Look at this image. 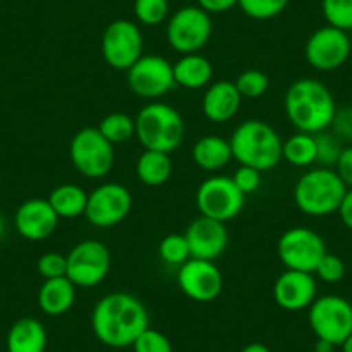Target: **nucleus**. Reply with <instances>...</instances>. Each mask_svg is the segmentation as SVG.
Wrapping results in <instances>:
<instances>
[{"label":"nucleus","instance_id":"obj_1","mask_svg":"<svg viewBox=\"0 0 352 352\" xmlns=\"http://www.w3.org/2000/svg\"><path fill=\"white\" fill-rule=\"evenodd\" d=\"M147 328V307L138 297L128 292L107 294L92 311L94 333L107 347H130Z\"/></svg>","mask_w":352,"mask_h":352},{"label":"nucleus","instance_id":"obj_2","mask_svg":"<svg viewBox=\"0 0 352 352\" xmlns=\"http://www.w3.org/2000/svg\"><path fill=\"white\" fill-rule=\"evenodd\" d=\"M285 114L290 123L304 133L316 135L328 130L337 114L333 94L314 78H299L285 92Z\"/></svg>","mask_w":352,"mask_h":352},{"label":"nucleus","instance_id":"obj_3","mask_svg":"<svg viewBox=\"0 0 352 352\" xmlns=\"http://www.w3.org/2000/svg\"><path fill=\"white\" fill-rule=\"evenodd\" d=\"M233 159L240 166L263 171L276 168L282 161L283 140L278 131L263 120H245L230 137Z\"/></svg>","mask_w":352,"mask_h":352},{"label":"nucleus","instance_id":"obj_4","mask_svg":"<svg viewBox=\"0 0 352 352\" xmlns=\"http://www.w3.org/2000/svg\"><path fill=\"white\" fill-rule=\"evenodd\" d=\"M347 187L333 168L309 169L294 187V202L307 216L323 218L338 211Z\"/></svg>","mask_w":352,"mask_h":352},{"label":"nucleus","instance_id":"obj_5","mask_svg":"<svg viewBox=\"0 0 352 352\" xmlns=\"http://www.w3.org/2000/svg\"><path fill=\"white\" fill-rule=\"evenodd\" d=\"M135 128L144 148L171 154L185 138L184 118L173 106L164 102H148L135 118Z\"/></svg>","mask_w":352,"mask_h":352},{"label":"nucleus","instance_id":"obj_6","mask_svg":"<svg viewBox=\"0 0 352 352\" xmlns=\"http://www.w3.org/2000/svg\"><path fill=\"white\" fill-rule=\"evenodd\" d=\"M69 157L81 176L100 180L109 175L114 166V145L100 133L99 128H81L71 138Z\"/></svg>","mask_w":352,"mask_h":352},{"label":"nucleus","instance_id":"obj_7","mask_svg":"<svg viewBox=\"0 0 352 352\" xmlns=\"http://www.w3.org/2000/svg\"><path fill=\"white\" fill-rule=\"evenodd\" d=\"M307 321L316 338L337 347L352 333V304L335 294L316 297L309 306Z\"/></svg>","mask_w":352,"mask_h":352},{"label":"nucleus","instance_id":"obj_8","mask_svg":"<svg viewBox=\"0 0 352 352\" xmlns=\"http://www.w3.org/2000/svg\"><path fill=\"white\" fill-rule=\"evenodd\" d=\"M195 204L201 216L228 223L242 212L245 195L233 184L232 176H209L195 192Z\"/></svg>","mask_w":352,"mask_h":352},{"label":"nucleus","instance_id":"obj_9","mask_svg":"<svg viewBox=\"0 0 352 352\" xmlns=\"http://www.w3.org/2000/svg\"><path fill=\"white\" fill-rule=\"evenodd\" d=\"M212 35L211 14L199 6H185L169 18L166 38L169 47L182 56L195 54L208 45Z\"/></svg>","mask_w":352,"mask_h":352},{"label":"nucleus","instance_id":"obj_10","mask_svg":"<svg viewBox=\"0 0 352 352\" xmlns=\"http://www.w3.org/2000/svg\"><path fill=\"white\" fill-rule=\"evenodd\" d=\"M67 259L66 276L76 285V289H92L102 283L111 272V252L100 240L88 239L78 242Z\"/></svg>","mask_w":352,"mask_h":352},{"label":"nucleus","instance_id":"obj_11","mask_svg":"<svg viewBox=\"0 0 352 352\" xmlns=\"http://www.w3.org/2000/svg\"><path fill=\"white\" fill-rule=\"evenodd\" d=\"M276 252L287 270L314 275L318 263L328 250L320 233L306 226H296L282 233Z\"/></svg>","mask_w":352,"mask_h":352},{"label":"nucleus","instance_id":"obj_12","mask_svg":"<svg viewBox=\"0 0 352 352\" xmlns=\"http://www.w3.org/2000/svg\"><path fill=\"white\" fill-rule=\"evenodd\" d=\"M100 52L107 66L128 71L144 56V35L131 19H116L104 30Z\"/></svg>","mask_w":352,"mask_h":352},{"label":"nucleus","instance_id":"obj_13","mask_svg":"<svg viewBox=\"0 0 352 352\" xmlns=\"http://www.w3.org/2000/svg\"><path fill=\"white\" fill-rule=\"evenodd\" d=\"M126 81L133 96L152 102L164 97L176 87L173 63L155 54L142 56L126 71Z\"/></svg>","mask_w":352,"mask_h":352},{"label":"nucleus","instance_id":"obj_14","mask_svg":"<svg viewBox=\"0 0 352 352\" xmlns=\"http://www.w3.org/2000/svg\"><path fill=\"white\" fill-rule=\"evenodd\" d=\"M133 208L131 192L124 185L107 182L88 194L85 218L97 228H111L128 218Z\"/></svg>","mask_w":352,"mask_h":352},{"label":"nucleus","instance_id":"obj_15","mask_svg":"<svg viewBox=\"0 0 352 352\" xmlns=\"http://www.w3.org/2000/svg\"><path fill=\"white\" fill-rule=\"evenodd\" d=\"M351 54L352 43L349 33L330 25L321 26L311 33L304 49L307 64L323 73L340 69L347 63Z\"/></svg>","mask_w":352,"mask_h":352},{"label":"nucleus","instance_id":"obj_16","mask_svg":"<svg viewBox=\"0 0 352 352\" xmlns=\"http://www.w3.org/2000/svg\"><path fill=\"white\" fill-rule=\"evenodd\" d=\"M182 292L195 302H212L223 292V275L214 261L190 257L176 273Z\"/></svg>","mask_w":352,"mask_h":352},{"label":"nucleus","instance_id":"obj_17","mask_svg":"<svg viewBox=\"0 0 352 352\" xmlns=\"http://www.w3.org/2000/svg\"><path fill=\"white\" fill-rule=\"evenodd\" d=\"M185 239L188 242L190 256L195 259L214 261L228 247V230L226 223L216 221L212 218L199 216L185 230Z\"/></svg>","mask_w":352,"mask_h":352},{"label":"nucleus","instance_id":"obj_18","mask_svg":"<svg viewBox=\"0 0 352 352\" xmlns=\"http://www.w3.org/2000/svg\"><path fill=\"white\" fill-rule=\"evenodd\" d=\"M275 302L285 311L309 309L318 297V283L313 273L285 270L273 285Z\"/></svg>","mask_w":352,"mask_h":352},{"label":"nucleus","instance_id":"obj_19","mask_svg":"<svg viewBox=\"0 0 352 352\" xmlns=\"http://www.w3.org/2000/svg\"><path fill=\"white\" fill-rule=\"evenodd\" d=\"M59 216L47 199H30L18 208L14 214L16 232L26 240L40 242L54 235Z\"/></svg>","mask_w":352,"mask_h":352},{"label":"nucleus","instance_id":"obj_20","mask_svg":"<svg viewBox=\"0 0 352 352\" xmlns=\"http://www.w3.org/2000/svg\"><path fill=\"white\" fill-rule=\"evenodd\" d=\"M242 100L235 83L228 80H218L209 85L202 97V113L211 123H228L240 111Z\"/></svg>","mask_w":352,"mask_h":352},{"label":"nucleus","instance_id":"obj_21","mask_svg":"<svg viewBox=\"0 0 352 352\" xmlns=\"http://www.w3.org/2000/svg\"><path fill=\"white\" fill-rule=\"evenodd\" d=\"M8 352H45L47 330L36 318H19L9 328L6 338Z\"/></svg>","mask_w":352,"mask_h":352},{"label":"nucleus","instance_id":"obj_22","mask_svg":"<svg viewBox=\"0 0 352 352\" xmlns=\"http://www.w3.org/2000/svg\"><path fill=\"white\" fill-rule=\"evenodd\" d=\"M173 74H175L176 87L199 90L211 83L214 69L208 57L195 52L185 54L176 63H173Z\"/></svg>","mask_w":352,"mask_h":352},{"label":"nucleus","instance_id":"obj_23","mask_svg":"<svg viewBox=\"0 0 352 352\" xmlns=\"http://www.w3.org/2000/svg\"><path fill=\"white\" fill-rule=\"evenodd\" d=\"M76 285L67 276L45 280L38 290V306L47 316H63L73 307Z\"/></svg>","mask_w":352,"mask_h":352},{"label":"nucleus","instance_id":"obj_24","mask_svg":"<svg viewBox=\"0 0 352 352\" xmlns=\"http://www.w3.org/2000/svg\"><path fill=\"white\" fill-rule=\"evenodd\" d=\"M192 157L195 164L204 171H219L232 162V145L230 140L218 135H206L194 144Z\"/></svg>","mask_w":352,"mask_h":352},{"label":"nucleus","instance_id":"obj_25","mask_svg":"<svg viewBox=\"0 0 352 352\" xmlns=\"http://www.w3.org/2000/svg\"><path fill=\"white\" fill-rule=\"evenodd\" d=\"M138 180L147 187H161L171 178L173 162L171 155L166 152L148 151L145 148L137 161Z\"/></svg>","mask_w":352,"mask_h":352},{"label":"nucleus","instance_id":"obj_26","mask_svg":"<svg viewBox=\"0 0 352 352\" xmlns=\"http://www.w3.org/2000/svg\"><path fill=\"white\" fill-rule=\"evenodd\" d=\"M52 209L60 218L74 219L85 216L88 194L76 184H63L50 192L49 199Z\"/></svg>","mask_w":352,"mask_h":352},{"label":"nucleus","instance_id":"obj_27","mask_svg":"<svg viewBox=\"0 0 352 352\" xmlns=\"http://www.w3.org/2000/svg\"><path fill=\"white\" fill-rule=\"evenodd\" d=\"M282 159L294 168H309L316 162V137L304 131H297L283 142Z\"/></svg>","mask_w":352,"mask_h":352},{"label":"nucleus","instance_id":"obj_28","mask_svg":"<svg viewBox=\"0 0 352 352\" xmlns=\"http://www.w3.org/2000/svg\"><path fill=\"white\" fill-rule=\"evenodd\" d=\"M99 131L111 142L113 145L124 144V142L131 140L137 133L135 128V118H131L126 113H111L102 118L100 121Z\"/></svg>","mask_w":352,"mask_h":352},{"label":"nucleus","instance_id":"obj_29","mask_svg":"<svg viewBox=\"0 0 352 352\" xmlns=\"http://www.w3.org/2000/svg\"><path fill=\"white\" fill-rule=\"evenodd\" d=\"M159 256L169 266H178L190 259V249L184 233H169L159 242Z\"/></svg>","mask_w":352,"mask_h":352},{"label":"nucleus","instance_id":"obj_30","mask_svg":"<svg viewBox=\"0 0 352 352\" xmlns=\"http://www.w3.org/2000/svg\"><path fill=\"white\" fill-rule=\"evenodd\" d=\"M321 12L327 25L347 33L352 30V0H321Z\"/></svg>","mask_w":352,"mask_h":352},{"label":"nucleus","instance_id":"obj_31","mask_svg":"<svg viewBox=\"0 0 352 352\" xmlns=\"http://www.w3.org/2000/svg\"><path fill=\"white\" fill-rule=\"evenodd\" d=\"M235 87L242 99H259L268 92L270 78L259 69H247L239 74Z\"/></svg>","mask_w":352,"mask_h":352},{"label":"nucleus","instance_id":"obj_32","mask_svg":"<svg viewBox=\"0 0 352 352\" xmlns=\"http://www.w3.org/2000/svg\"><path fill=\"white\" fill-rule=\"evenodd\" d=\"M133 12L138 23L145 26H159L169 16L168 0H135Z\"/></svg>","mask_w":352,"mask_h":352},{"label":"nucleus","instance_id":"obj_33","mask_svg":"<svg viewBox=\"0 0 352 352\" xmlns=\"http://www.w3.org/2000/svg\"><path fill=\"white\" fill-rule=\"evenodd\" d=\"M290 0H239V8L245 16L259 21L273 19L289 8Z\"/></svg>","mask_w":352,"mask_h":352},{"label":"nucleus","instance_id":"obj_34","mask_svg":"<svg viewBox=\"0 0 352 352\" xmlns=\"http://www.w3.org/2000/svg\"><path fill=\"white\" fill-rule=\"evenodd\" d=\"M316 137V162L323 168H335L340 157L344 145L335 133H328L327 130L314 135Z\"/></svg>","mask_w":352,"mask_h":352},{"label":"nucleus","instance_id":"obj_35","mask_svg":"<svg viewBox=\"0 0 352 352\" xmlns=\"http://www.w3.org/2000/svg\"><path fill=\"white\" fill-rule=\"evenodd\" d=\"M131 347L135 352H173L171 340L162 331L151 327L138 335Z\"/></svg>","mask_w":352,"mask_h":352},{"label":"nucleus","instance_id":"obj_36","mask_svg":"<svg viewBox=\"0 0 352 352\" xmlns=\"http://www.w3.org/2000/svg\"><path fill=\"white\" fill-rule=\"evenodd\" d=\"M314 275L324 283H338L345 276V264L337 254L327 252L318 263Z\"/></svg>","mask_w":352,"mask_h":352},{"label":"nucleus","instance_id":"obj_37","mask_svg":"<svg viewBox=\"0 0 352 352\" xmlns=\"http://www.w3.org/2000/svg\"><path fill=\"white\" fill-rule=\"evenodd\" d=\"M36 270L45 280L60 278V276H66L67 259L60 252H45L40 256Z\"/></svg>","mask_w":352,"mask_h":352},{"label":"nucleus","instance_id":"obj_38","mask_svg":"<svg viewBox=\"0 0 352 352\" xmlns=\"http://www.w3.org/2000/svg\"><path fill=\"white\" fill-rule=\"evenodd\" d=\"M261 175H263V173H261L259 169L239 164L236 171L233 173L232 180L233 184L236 185V188L247 197V195L254 194V192L261 187V184H263V176Z\"/></svg>","mask_w":352,"mask_h":352},{"label":"nucleus","instance_id":"obj_39","mask_svg":"<svg viewBox=\"0 0 352 352\" xmlns=\"http://www.w3.org/2000/svg\"><path fill=\"white\" fill-rule=\"evenodd\" d=\"M333 133L340 138L342 142H352V109H342L337 111L333 118Z\"/></svg>","mask_w":352,"mask_h":352},{"label":"nucleus","instance_id":"obj_40","mask_svg":"<svg viewBox=\"0 0 352 352\" xmlns=\"http://www.w3.org/2000/svg\"><path fill=\"white\" fill-rule=\"evenodd\" d=\"M333 169L340 176V180L344 182L345 187L352 188V145L344 147Z\"/></svg>","mask_w":352,"mask_h":352},{"label":"nucleus","instance_id":"obj_41","mask_svg":"<svg viewBox=\"0 0 352 352\" xmlns=\"http://www.w3.org/2000/svg\"><path fill=\"white\" fill-rule=\"evenodd\" d=\"M197 6L208 14H223L239 6V0H197Z\"/></svg>","mask_w":352,"mask_h":352},{"label":"nucleus","instance_id":"obj_42","mask_svg":"<svg viewBox=\"0 0 352 352\" xmlns=\"http://www.w3.org/2000/svg\"><path fill=\"white\" fill-rule=\"evenodd\" d=\"M337 212L338 216H340V221L344 223L345 228H349L352 232V188H347Z\"/></svg>","mask_w":352,"mask_h":352},{"label":"nucleus","instance_id":"obj_43","mask_svg":"<svg viewBox=\"0 0 352 352\" xmlns=\"http://www.w3.org/2000/svg\"><path fill=\"white\" fill-rule=\"evenodd\" d=\"M333 344H330L327 340H321V338H318L316 344H314V352H333Z\"/></svg>","mask_w":352,"mask_h":352},{"label":"nucleus","instance_id":"obj_44","mask_svg":"<svg viewBox=\"0 0 352 352\" xmlns=\"http://www.w3.org/2000/svg\"><path fill=\"white\" fill-rule=\"evenodd\" d=\"M242 352H272V351H270V347H266L264 344H259V342H252V344L245 345V347L242 349Z\"/></svg>","mask_w":352,"mask_h":352},{"label":"nucleus","instance_id":"obj_45","mask_svg":"<svg viewBox=\"0 0 352 352\" xmlns=\"http://www.w3.org/2000/svg\"><path fill=\"white\" fill-rule=\"evenodd\" d=\"M340 347H342V352H352V333L345 338L344 344H342Z\"/></svg>","mask_w":352,"mask_h":352},{"label":"nucleus","instance_id":"obj_46","mask_svg":"<svg viewBox=\"0 0 352 352\" xmlns=\"http://www.w3.org/2000/svg\"><path fill=\"white\" fill-rule=\"evenodd\" d=\"M6 230H8V223H6V218L0 214V239L6 235Z\"/></svg>","mask_w":352,"mask_h":352},{"label":"nucleus","instance_id":"obj_47","mask_svg":"<svg viewBox=\"0 0 352 352\" xmlns=\"http://www.w3.org/2000/svg\"><path fill=\"white\" fill-rule=\"evenodd\" d=\"M349 36H351V43H352V30H351V32H349Z\"/></svg>","mask_w":352,"mask_h":352},{"label":"nucleus","instance_id":"obj_48","mask_svg":"<svg viewBox=\"0 0 352 352\" xmlns=\"http://www.w3.org/2000/svg\"><path fill=\"white\" fill-rule=\"evenodd\" d=\"M351 109H352V106H351Z\"/></svg>","mask_w":352,"mask_h":352}]
</instances>
